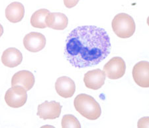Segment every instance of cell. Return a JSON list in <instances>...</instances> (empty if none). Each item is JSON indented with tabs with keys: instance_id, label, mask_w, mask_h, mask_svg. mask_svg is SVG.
<instances>
[{
	"instance_id": "obj_1",
	"label": "cell",
	"mask_w": 149,
	"mask_h": 128,
	"mask_svg": "<svg viewBox=\"0 0 149 128\" xmlns=\"http://www.w3.org/2000/svg\"><path fill=\"white\" fill-rule=\"evenodd\" d=\"M111 48L109 36L104 29L93 25L77 27L66 38L64 56L75 68L92 67L106 59Z\"/></svg>"
},
{
	"instance_id": "obj_2",
	"label": "cell",
	"mask_w": 149,
	"mask_h": 128,
	"mask_svg": "<svg viewBox=\"0 0 149 128\" xmlns=\"http://www.w3.org/2000/svg\"><path fill=\"white\" fill-rule=\"evenodd\" d=\"M74 106L77 112L88 120H97L102 114L99 103L88 94H78L74 99Z\"/></svg>"
},
{
	"instance_id": "obj_3",
	"label": "cell",
	"mask_w": 149,
	"mask_h": 128,
	"mask_svg": "<svg viewBox=\"0 0 149 128\" xmlns=\"http://www.w3.org/2000/svg\"><path fill=\"white\" fill-rule=\"evenodd\" d=\"M111 26L115 34L122 38L132 37L136 29L133 18L125 13H121L115 15L112 21Z\"/></svg>"
},
{
	"instance_id": "obj_4",
	"label": "cell",
	"mask_w": 149,
	"mask_h": 128,
	"mask_svg": "<svg viewBox=\"0 0 149 128\" xmlns=\"http://www.w3.org/2000/svg\"><path fill=\"white\" fill-rule=\"evenodd\" d=\"M4 99L9 107L13 108H21L27 102V90L21 86H13L7 90Z\"/></svg>"
},
{
	"instance_id": "obj_5",
	"label": "cell",
	"mask_w": 149,
	"mask_h": 128,
	"mask_svg": "<svg viewBox=\"0 0 149 128\" xmlns=\"http://www.w3.org/2000/svg\"><path fill=\"white\" fill-rule=\"evenodd\" d=\"M126 71V64L121 57H115L103 66V72L108 78L117 80L122 78Z\"/></svg>"
},
{
	"instance_id": "obj_6",
	"label": "cell",
	"mask_w": 149,
	"mask_h": 128,
	"mask_svg": "<svg viewBox=\"0 0 149 128\" xmlns=\"http://www.w3.org/2000/svg\"><path fill=\"white\" fill-rule=\"evenodd\" d=\"M62 106L56 101H45L38 105L37 115L42 120H54L58 118Z\"/></svg>"
},
{
	"instance_id": "obj_7",
	"label": "cell",
	"mask_w": 149,
	"mask_h": 128,
	"mask_svg": "<svg viewBox=\"0 0 149 128\" xmlns=\"http://www.w3.org/2000/svg\"><path fill=\"white\" fill-rule=\"evenodd\" d=\"M47 44V39L40 33L31 32L23 38V45L26 49L31 52H37L42 50Z\"/></svg>"
},
{
	"instance_id": "obj_8",
	"label": "cell",
	"mask_w": 149,
	"mask_h": 128,
	"mask_svg": "<svg viewBox=\"0 0 149 128\" xmlns=\"http://www.w3.org/2000/svg\"><path fill=\"white\" fill-rule=\"evenodd\" d=\"M133 78L138 86L142 88L149 87V62L140 61L134 65L133 71Z\"/></svg>"
},
{
	"instance_id": "obj_9",
	"label": "cell",
	"mask_w": 149,
	"mask_h": 128,
	"mask_svg": "<svg viewBox=\"0 0 149 128\" xmlns=\"http://www.w3.org/2000/svg\"><path fill=\"white\" fill-rule=\"evenodd\" d=\"M105 78L106 75L103 71L97 69L86 72L84 77V83L88 88L97 90L104 85Z\"/></svg>"
},
{
	"instance_id": "obj_10",
	"label": "cell",
	"mask_w": 149,
	"mask_h": 128,
	"mask_svg": "<svg viewBox=\"0 0 149 128\" xmlns=\"http://www.w3.org/2000/svg\"><path fill=\"white\" fill-rule=\"evenodd\" d=\"M55 90L60 96L64 98L72 97L76 92V84L68 76H61L55 83Z\"/></svg>"
},
{
	"instance_id": "obj_11",
	"label": "cell",
	"mask_w": 149,
	"mask_h": 128,
	"mask_svg": "<svg viewBox=\"0 0 149 128\" xmlns=\"http://www.w3.org/2000/svg\"><path fill=\"white\" fill-rule=\"evenodd\" d=\"M35 83V76L32 72L28 71H21L14 74L11 79V86L19 85L27 91L30 90Z\"/></svg>"
},
{
	"instance_id": "obj_12",
	"label": "cell",
	"mask_w": 149,
	"mask_h": 128,
	"mask_svg": "<svg viewBox=\"0 0 149 128\" xmlns=\"http://www.w3.org/2000/svg\"><path fill=\"white\" fill-rule=\"evenodd\" d=\"M23 60L22 53L14 47L5 50L1 56V62L4 66L9 68H15L21 64Z\"/></svg>"
},
{
	"instance_id": "obj_13",
	"label": "cell",
	"mask_w": 149,
	"mask_h": 128,
	"mask_svg": "<svg viewBox=\"0 0 149 128\" xmlns=\"http://www.w3.org/2000/svg\"><path fill=\"white\" fill-rule=\"evenodd\" d=\"M47 27L54 30H64L68 24V19L62 13H50L45 18Z\"/></svg>"
},
{
	"instance_id": "obj_14",
	"label": "cell",
	"mask_w": 149,
	"mask_h": 128,
	"mask_svg": "<svg viewBox=\"0 0 149 128\" xmlns=\"http://www.w3.org/2000/svg\"><path fill=\"white\" fill-rule=\"evenodd\" d=\"M25 15V8L20 2L15 1L8 6L6 9V17L11 23L20 22Z\"/></svg>"
},
{
	"instance_id": "obj_15",
	"label": "cell",
	"mask_w": 149,
	"mask_h": 128,
	"mask_svg": "<svg viewBox=\"0 0 149 128\" xmlns=\"http://www.w3.org/2000/svg\"><path fill=\"white\" fill-rule=\"evenodd\" d=\"M50 13L47 9H40L36 11L31 17V25L33 27L38 29H45L47 27L45 23V18Z\"/></svg>"
},
{
	"instance_id": "obj_16",
	"label": "cell",
	"mask_w": 149,
	"mask_h": 128,
	"mask_svg": "<svg viewBox=\"0 0 149 128\" xmlns=\"http://www.w3.org/2000/svg\"><path fill=\"white\" fill-rule=\"evenodd\" d=\"M61 125L62 127H77L80 128L81 125L78 120L73 115H64L62 119Z\"/></svg>"
},
{
	"instance_id": "obj_17",
	"label": "cell",
	"mask_w": 149,
	"mask_h": 128,
	"mask_svg": "<svg viewBox=\"0 0 149 128\" xmlns=\"http://www.w3.org/2000/svg\"><path fill=\"white\" fill-rule=\"evenodd\" d=\"M79 1L80 0H64V3L66 8L70 9L77 6Z\"/></svg>"
},
{
	"instance_id": "obj_18",
	"label": "cell",
	"mask_w": 149,
	"mask_h": 128,
	"mask_svg": "<svg viewBox=\"0 0 149 128\" xmlns=\"http://www.w3.org/2000/svg\"><path fill=\"white\" fill-rule=\"evenodd\" d=\"M3 34V27L1 25V24H0V37H1L2 35Z\"/></svg>"
}]
</instances>
